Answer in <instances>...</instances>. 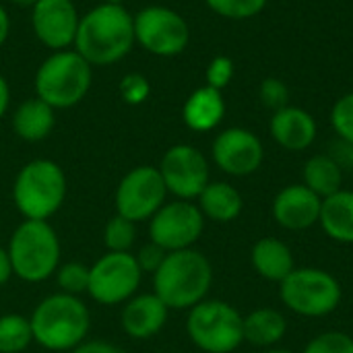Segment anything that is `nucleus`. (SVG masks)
Returning <instances> with one entry per match:
<instances>
[{
	"mask_svg": "<svg viewBox=\"0 0 353 353\" xmlns=\"http://www.w3.org/2000/svg\"><path fill=\"white\" fill-rule=\"evenodd\" d=\"M79 21L81 14L72 0H39L31 8L33 33L52 52L72 48Z\"/></svg>",
	"mask_w": 353,
	"mask_h": 353,
	"instance_id": "nucleus-15",
	"label": "nucleus"
},
{
	"mask_svg": "<svg viewBox=\"0 0 353 353\" xmlns=\"http://www.w3.org/2000/svg\"><path fill=\"white\" fill-rule=\"evenodd\" d=\"M259 95H261L263 105L269 108L271 112H277V110L290 105V87L281 79H277V77L265 79L261 83Z\"/></svg>",
	"mask_w": 353,
	"mask_h": 353,
	"instance_id": "nucleus-33",
	"label": "nucleus"
},
{
	"mask_svg": "<svg viewBox=\"0 0 353 353\" xmlns=\"http://www.w3.org/2000/svg\"><path fill=\"white\" fill-rule=\"evenodd\" d=\"M205 2L215 14L232 21L252 19L267 6V0H205Z\"/></svg>",
	"mask_w": 353,
	"mask_h": 353,
	"instance_id": "nucleus-29",
	"label": "nucleus"
},
{
	"mask_svg": "<svg viewBox=\"0 0 353 353\" xmlns=\"http://www.w3.org/2000/svg\"><path fill=\"white\" fill-rule=\"evenodd\" d=\"M6 250L12 263V275L25 283L48 281L60 267L62 246L50 221L23 219L14 228Z\"/></svg>",
	"mask_w": 353,
	"mask_h": 353,
	"instance_id": "nucleus-4",
	"label": "nucleus"
},
{
	"mask_svg": "<svg viewBox=\"0 0 353 353\" xmlns=\"http://www.w3.org/2000/svg\"><path fill=\"white\" fill-rule=\"evenodd\" d=\"M168 188L155 165H137L122 176L116 186V213L132 223L149 221L165 203Z\"/></svg>",
	"mask_w": 353,
	"mask_h": 353,
	"instance_id": "nucleus-11",
	"label": "nucleus"
},
{
	"mask_svg": "<svg viewBox=\"0 0 353 353\" xmlns=\"http://www.w3.org/2000/svg\"><path fill=\"white\" fill-rule=\"evenodd\" d=\"M319 225L339 244H353V190L341 188L323 201Z\"/></svg>",
	"mask_w": 353,
	"mask_h": 353,
	"instance_id": "nucleus-24",
	"label": "nucleus"
},
{
	"mask_svg": "<svg viewBox=\"0 0 353 353\" xmlns=\"http://www.w3.org/2000/svg\"><path fill=\"white\" fill-rule=\"evenodd\" d=\"M56 110L50 108L39 97L25 99L12 114V130L19 139L27 143H39L54 130Z\"/></svg>",
	"mask_w": 353,
	"mask_h": 353,
	"instance_id": "nucleus-23",
	"label": "nucleus"
},
{
	"mask_svg": "<svg viewBox=\"0 0 353 353\" xmlns=\"http://www.w3.org/2000/svg\"><path fill=\"white\" fill-rule=\"evenodd\" d=\"M331 126L339 141L353 147V91L339 97L331 110Z\"/></svg>",
	"mask_w": 353,
	"mask_h": 353,
	"instance_id": "nucleus-31",
	"label": "nucleus"
},
{
	"mask_svg": "<svg viewBox=\"0 0 353 353\" xmlns=\"http://www.w3.org/2000/svg\"><path fill=\"white\" fill-rule=\"evenodd\" d=\"M137 242V223L122 215H114L108 219L103 228V244L108 252H130Z\"/></svg>",
	"mask_w": 353,
	"mask_h": 353,
	"instance_id": "nucleus-27",
	"label": "nucleus"
},
{
	"mask_svg": "<svg viewBox=\"0 0 353 353\" xmlns=\"http://www.w3.org/2000/svg\"><path fill=\"white\" fill-rule=\"evenodd\" d=\"M68 353H126L122 347H118L116 343L110 341H83L79 347H74Z\"/></svg>",
	"mask_w": 353,
	"mask_h": 353,
	"instance_id": "nucleus-36",
	"label": "nucleus"
},
{
	"mask_svg": "<svg viewBox=\"0 0 353 353\" xmlns=\"http://www.w3.org/2000/svg\"><path fill=\"white\" fill-rule=\"evenodd\" d=\"M321 209H323V199L302 182L281 188L271 205L273 219L277 221L279 228L288 232H304L319 225Z\"/></svg>",
	"mask_w": 353,
	"mask_h": 353,
	"instance_id": "nucleus-16",
	"label": "nucleus"
},
{
	"mask_svg": "<svg viewBox=\"0 0 353 353\" xmlns=\"http://www.w3.org/2000/svg\"><path fill=\"white\" fill-rule=\"evenodd\" d=\"M244 316L225 300H203L188 310L186 335L205 353H232L244 343Z\"/></svg>",
	"mask_w": 353,
	"mask_h": 353,
	"instance_id": "nucleus-8",
	"label": "nucleus"
},
{
	"mask_svg": "<svg viewBox=\"0 0 353 353\" xmlns=\"http://www.w3.org/2000/svg\"><path fill=\"white\" fill-rule=\"evenodd\" d=\"M244 343L261 350H273L288 335V319L277 308H256L242 321Z\"/></svg>",
	"mask_w": 353,
	"mask_h": 353,
	"instance_id": "nucleus-22",
	"label": "nucleus"
},
{
	"mask_svg": "<svg viewBox=\"0 0 353 353\" xmlns=\"http://www.w3.org/2000/svg\"><path fill=\"white\" fill-rule=\"evenodd\" d=\"M12 4H17V6H21V8H33L39 0H10Z\"/></svg>",
	"mask_w": 353,
	"mask_h": 353,
	"instance_id": "nucleus-40",
	"label": "nucleus"
},
{
	"mask_svg": "<svg viewBox=\"0 0 353 353\" xmlns=\"http://www.w3.org/2000/svg\"><path fill=\"white\" fill-rule=\"evenodd\" d=\"M273 141L285 151H306L319 134L316 120L310 112L298 105H285L273 112L269 122Z\"/></svg>",
	"mask_w": 353,
	"mask_h": 353,
	"instance_id": "nucleus-18",
	"label": "nucleus"
},
{
	"mask_svg": "<svg viewBox=\"0 0 353 353\" xmlns=\"http://www.w3.org/2000/svg\"><path fill=\"white\" fill-rule=\"evenodd\" d=\"M263 353H296V352H290V350H277V347H273V350H265Z\"/></svg>",
	"mask_w": 353,
	"mask_h": 353,
	"instance_id": "nucleus-41",
	"label": "nucleus"
},
{
	"mask_svg": "<svg viewBox=\"0 0 353 353\" xmlns=\"http://www.w3.org/2000/svg\"><path fill=\"white\" fill-rule=\"evenodd\" d=\"M281 304L304 319H323L333 314L343 300L339 279L319 267H296L279 283Z\"/></svg>",
	"mask_w": 353,
	"mask_h": 353,
	"instance_id": "nucleus-7",
	"label": "nucleus"
},
{
	"mask_svg": "<svg viewBox=\"0 0 353 353\" xmlns=\"http://www.w3.org/2000/svg\"><path fill=\"white\" fill-rule=\"evenodd\" d=\"M33 343L31 323L23 314H0V353H23Z\"/></svg>",
	"mask_w": 353,
	"mask_h": 353,
	"instance_id": "nucleus-26",
	"label": "nucleus"
},
{
	"mask_svg": "<svg viewBox=\"0 0 353 353\" xmlns=\"http://www.w3.org/2000/svg\"><path fill=\"white\" fill-rule=\"evenodd\" d=\"M33 341L48 352H72L79 347L91 329L87 304L68 294L46 296L29 316Z\"/></svg>",
	"mask_w": 353,
	"mask_h": 353,
	"instance_id": "nucleus-3",
	"label": "nucleus"
},
{
	"mask_svg": "<svg viewBox=\"0 0 353 353\" xmlns=\"http://www.w3.org/2000/svg\"><path fill=\"white\" fill-rule=\"evenodd\" d=\"M213 285V267L196 250L168 252L161 267L153 273V294L170 310H190L207 300Z\"/></svg>",
	"mask_w": 353,
	"mask_h": 353,
	"instance_id": "nucleus-2",
	"label": "nucleus"
},
{
	"mask_svg": "<svg viewBox=\"0 0 353 353\" xmlns=\"http://www.w3.org/2000/svg\"><path fill=\"white\" fill-rule=\"evenodd\" d=\"M168 194H174L180 201H196L203 188L211 182L209 161L192 145H174L170 147L159 165H157Z\"/></svg>",
	"mask_w": 353,
	"mask_h": 353,
	"instance_id": "nucleus-13",
	"label": "nucleus"
},
{
	"mask_svg": "<svg viewBox=\"0 0 353 353\" xmlns=\"http://www.w3.org/2000/svg\"><path fill=\"white\" fill-rule=\"evenodd\" d=\"M170 308L155 294H137L122 304V331L134 341H147L168 325Z\"/></svg>",
	"mask_w": 353,
	"mask_h": 353,
	"instance_id": "nucleus-17",
	"label": "nucleus"
},
{
	"mask_svg": "<svg viewBox=\"0 0 353 353\" xmlns=\"http://www.w3.org/2000/svg\"><path fill=\"white\" fill-rule=\"evenodd\" d=\"M225 116V99L221 91L205 85L194 89L182 105V120L194 132H209L221 124Z\"/></svg>",
	"mask_w": 353,
	"mask_h": 353,
	"instance_id": "nucleus-20",
	"label": "nucleus"
},
{
	"mask_svg": "<svg viewBox=\"0 0 353 353\" xmlns=\"http://www.w3.org/2000/svg\"><path fill=\"white\" fill-rule=\"evenodd\" d=\"M56 283H58L62 294L79 298L81 294H87V288H89V267L83 265V263H77V261L64 263L56 271Z\"/></svg>",
	"mask_w": 353,
	"mask_h": 353,
	"instance_id": "nucleus-28",
	"label": "nucleus"
},
{
	"mask_svg": "<svg viewBox=\"0 0 353 353\" xmlns=\"http://www.w3.org/2000/svg\"><path fill=\"white\" fill-rule=\"evenodd\" d=\"M165 254H168V252H165L161 246H157L155 242L149 240V242L139 250V254H134V259H137V263H139V267H141L143 273H151V275H153V273L161 267Z\"/></svg>",
	"mask_w": 353,
	"mask_h": 353,
	"instance_id": "nucleus-35",
	"label": "nucleus"
},
{
	"mask_svg": "<svg viewBox=\"0 0 353 353\" xmlns=\"http://www.w3.org/2000/svg\"><path fill=\"white\" fill-rule=\"evenodd\" d=\"M211 157L223 174L246 178L263 165L265 147L252 130L232 126L215 137L211 145Z\"/></svg>",
	"mask_w": 353,
	"mask_h": 353,
	"instance_id": "nucleus-14",
	"label": "nucleus"
},
{
	"mask_svg": "<svg viewBox=\"0 0 353 353\" xmlns=\"http://www.w3.org/2000/svg\"><path fill=\"white\" fill-rule=\"evenodd\" d=\"M93 66L72 48L52 52L35 72V97L54 110L74 108L91 89Z\"/></svg>",
	"mask_w": 353,
	"mask_h": 353,
	"instance_id": "nucleus-6",
	"label": "nucleus"
},
{
	"mask_svg": "<svg viewBox=\"0 0 353 353\" xmlns=\"http://www.w3.org/2000/svg\"><path fill=\"white\" fill-rule=\"evenodd\" d=\"M118 89H120V97L128 105H141L143 101H147V97L151 93V85H149L147 77L141 74V72H128V74H124Z\"/></svg>",
	"mask_w": 353,
	"mask_h": 353,
	"instance_id": "nucleus-32",
	"label": "nucleus"
},
{
	"mask_svg": "<svg viewBox=\"0 0 353 353\" xmlns=\"http://www.w3.org/2000/svg\"><path fill=\"white\" fill-rule=\"evenodd\" d=\"M8 33H10V17H8L6 8L0 4V48L8 39Z\"/></svg>",
	"mask_w": 353,
	"mask_h": 353,
	"instance_id": "nucleus-39",
	"label": "nucleus"
},
{
	"mask_svg": "<svg viewBox=\"0 0 353 353\" xmlns=\"http://www.w3.org/2000/svg\"><path fill=\"white\" fill-rule=\"evenodd\" d=\"M302 353H353V337L345 331H325L314 335Z\"/></svg>",
	"mask_w": 353,
	"mask_h": 353,
	"instance_id": "nucleus-30",
	"label": "nucleus"
},
{
	"mask_svg": "<svg viewBox=\"0 0 353 353\" xmlns=\"http://www.w3.org/2000/svg\"><path fill=\"white\" fill-rule=\"evenodd\" d=\"M99 2H108V4H122L124 0H99Z\"/></svg>",
	"mask_w": 353,
	"mask_h": 353,
	"instance_id": "nucleus-42",
	"label": "nucleus"
},
{
	"mask_svg": "<svg viewBox=\"0 0 353 353\" xmlns=\"http://www.w3.org/2000/svg\"><path fill=\"white\" fill-rule=\"evenodd\" d=\"M302 184L325 201L327 196L341 190L343 168L329 153L312 155L302 168Z\"/></svg>",
	"mask_w": 353,
	"mask_h": 353,
	"instance_id": "nucleus-25",
	"label": "nucleus"
},
{
	"mask_svg": "<svg viewBox=\"0 0 353 353\" xmlns=\"http://www.w3.org/2000/svg\"><path fill=\"white\" fill-rule=\"evenodd\" d=\"M205 79L209 87L223 91L234 79V60L230 56H215L207 66Z\"/></svg>",
	"mask_w": 353,
	"mask_h": 353,
	"instance_id": "nucleus-34",
	"label": "nucleus"
},
{
	"mask_svg": "<svg viewBox=\"0 0 353 353\" xmlns=\"http://www.w3.org/2000/svg\"><path fill=\"white\" fill-rule=\"evenodd\" d=\"M196 207L201 209L205 219H211L215 223H232L240 217L244 209V199L234 184L211 180L199 194Z\"/></svg>",
	"mask_w": 353,
	"mask_h": 353,
	"instance_id": "nucleus-21",
	"label": "nucleus"
},
{
	"mask_svg": "<svg viewBox=\"0 0 353 353\" xmlns=\"http://www.w3.org/2000/svg\"><path fill=\"white\" fill-rule=\"evenodd\" d=\"M8 105H10V87L8 81L0 74V118L8 112Z\"/></svg>",
	"mask_w": 353,
	"mask_h": 353,
	"instance_id": "nucleus-38",
	"label": "nucleus"
},
{
	"mask_svg": "<svg viewBox=\"0 0 353 353\" xmlns=\"http://www.w3.org/2000/svg\"><path fill=\"white\" fill-rule=\"evenodd\" d=\"M205 221L194 201H165L149 219V240L165 252L194 248L203 236Z\"/></svg>",
	"mask_w": 353,
	"mask_h": 353,
	"instance_id": "nucleus-12",
	"label": "nucleus"
},
{
	"mask_svg": "<svg viewBox=\"0 0 353 353\" xmlns=\"http://www.w3.org/2000/svg\"><path fill=\"white\" fill-rule=\"evenodd\" d=\"M250 265L259 277L271 283H281L294 269H296V259L292 248L279 240L265 236L256 240L250 248Z\"/></svg>",
	"mask_w": 353,
	"mask_h": 353,
	"instance_id": "nucleus-19",
	"label": "nucleus"
},
{
	"mask_svg": "<svg viewBox=\"0 0 353 353\" xmlns=\"http://www.w3.org/2000/svg\"><path fill=\"white\" fill-rule=\"evenodd\" d=\"M134 43L145 52L161 58L178 56L190 41V27L186 19L168 6L151 4L132 14Z\"/></svg>",
	"mask_w": 353,
	"mask_h": 353,
	"instance_id": "nucleus-10",
	"label": "nucleus"
},
{
	"mask_svg": "<svg viewBox=\"0 0 353 353\" xmlns=\"http://www.w3.org/2000/svg\"><path fill=\"white\" fill-rule=\"evenodd\" d=\"M12 277V263L8 256V250L4 246H0V288L6 285Z\"/></svg>",
	"mask_w": 353,
	"mask_h": 353,
	"instance_id": "nucleus-37",
	"label": "nucleus"
},
{
	"mask_svg": "<svg viewBox=\"0 0 353 353\" xmlns=\"http://www.w3.org/2000/svg\"><path fill=\"white\" fill-rule=\"evenodd\" d=\"M143 271L132 252H105L89 267L87 294L99 306L126 304L141 288Z\"/></svg>",
	"mask_w": 353,
	"mask_h": 353,
	"instance_id": "nucleus-9",
	"label": "nucleus"
},
{
	"mask_svg": "<svg viewBox=\"0 0 353 353\" xmlns=\"http://www.w3.org/2000/svg\"><path fill=\"white\" fill-rule=\"evenodd\" d=\"M132 46V14L124 4L99 2L81 17L72 50H77L91 66H110L128 56Z\"/></svg>",
	"mask_w": 353,
	"mask_h": 353,
	"instance_id": "nucleus-1",
	"label": "nucleus"
},
{
	"mask_svg": "<svg viewBox=\"0 0 353 353\" xmlns=\"http://www.w3.org/2000/svg\"><path fill=\"white\" fill-rule=\"evenodd\" d=\"M66 192V174L52 159L25 163L12 182V203L23 219L48 221L64 205Z\"/></svg>",
	"mask_w": 353,
	"mask_h": 353,
	"instance_id": "nucleus-5",
	"label": "nucleus"
}]
</instances>
